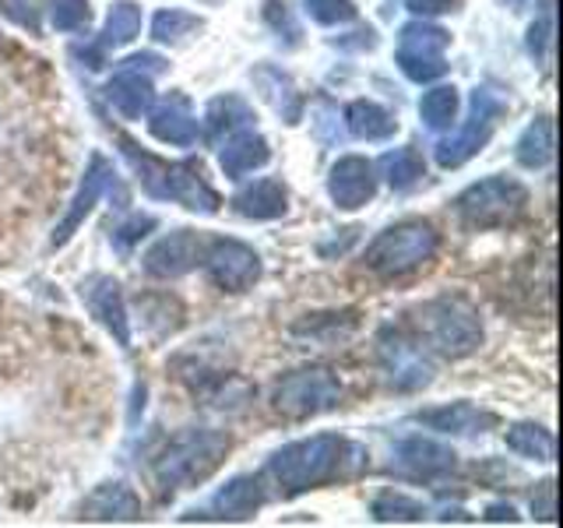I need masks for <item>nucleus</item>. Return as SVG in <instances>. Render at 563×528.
Returning a JSON list of instances; mask_svg holds the SVG:
<instances>
[{"mask_svg":"<svg viewBox=\"0 0 563 528\" xmlns=\"http://www.w3.org/2000/svg\"><path fill=\"white\" fill-rule=\"evenodd\" d=\"M137 32H141V8L134 4V0H117V4L110 8V14H106V29H102L99 46L102 50L128 46L137 40Z\"/></svg>","mask_w":563,"mask_h":528,"instance_id":"nucleus-28","label":"nucleus"},{"mask_svg":"<svg viewBox=\"0 0 563 528\" xmlns=\"http://www.w3.org/2000/svg\"><path fill=\"white\" fill-rule=\"evenodd\" d=\"M405 8L412 14H444L454 8V0H405Z\"/></svg>","mask_w":563,"mask_h":528,"instance_id":"nucleus-42","label":"nucleus"},{"mask_svg":"<svg viewBox=\"0 0 563 528\" xmlns=\"http://www.w3.org/2000/svg\"><path fill=\"white\" fill-rule=\"evenodd\" d=\"M201 264L208 278L225 293H243L261 278V257L243 240H208Z\"/></svg>","mask_w":563,"mask_h":528,"instance_id":"nucleus-10","label":"nucleus"},{"mask_svg":"<svg viewBox=\"0 0 563 528\" xmlns=\"http://www.w3.org/2000/svg\"><path fill=\"white\" fill-rule=\"evenodd\" d=\"M264 507V486L254 475H236L229 480L216 497H211L208 510H201V518H219V521H246L254 518Z\"/></svg>","mask_w":563,"mask_h":528,"instance_id":"nucleus-17","label":"nucleus"},{"mask_svg":"<svg viewBox=\"0 0 563 528\" xmlns=\"http://www.w3.org/2000/svg\"><path fill=\"white\" fill-rule=\"evenodd\" d=\"M457 216L472 229H504L515 226L528 208L525 184L510 180V176H486V180L472 184L457 194Z\"/></svg>","mask_w":563,"mask_h":528,"instance_id":"nucleus-6","label":"nucleus"},{"mask_svg":"<svg viewBox=\"0 0 563 528\" xmlns=\"http://www.w3.org/2000/svg\"><path fill=\"white\" fill-rule=\"evenodd\" d=\"M148 131L163 141V145L190 148L198 141V120L187 110L184 96H169L166 102H158L155 110H148Z\"/></svg>","mask_w":563,"mask_h":528,"instance_id":"nucleus-19","label":"nucleus"},{"mask_svg":"<svg viewBox=\"0 0 563 528\" xmlns=\"http://www.w3.org/2000/svg\"><path fill=\"white\" fill-rule=\"evenodd\" d=\"M229 433L222 430H187L173 437L166 451L155 458V483L166 493L205 483L229 454Z\"/></svg>","mask_w":563,"mask_h":528,"instance_id":"nucleus-4","label":"nucleus"},{"mask_svg":"<svg viewBox=\"0 0 563 528\" xmlns=\"http://www.w3.org/2000/svg\"><path fill=\"white\" fill-rule=\"evenodd\" d=\"M342 398V384L339 377L324 366H303L286 374L272 392V405L278 416L286 419H310L334 409Z\"/></svg>","mask_w":563,"mask_h":528,"instance_id":"nucleus-7","label":"nucleus"},{"mask_svg":"<svg viewBox=\"0 0 563 528\" xmlns=\"http://www.w3.org/2000/svg\"><path fill=\"white\" fill-rule=\"evenodd\" d=\"M264 70H268V78H272L275 85H268L264 78L254 75V81L261 85V92L275 102V110H278L282 117H286L289 123H296V120H299V110H303V99L296 96V88H292L289 75H282V70H275V67H264Z\"/></svg>","mask_w":563,"mask_h":528,"instance_id":"nucleus-33","label":"nucleus"},{"mask_svg":"<svg viewBox=\"0 0 563 528\" xmlns=\"http://www.w3.org/2000/svg\"><path fill=\"white\" fill-rule=\"evenodd\" d=\"M123 155H128V163L134 166L141 187H145L148 198L155 201H176L190 211H201V216H216L222 198L219 190L205 180V169L201 163H194V158H184V163H166V158H155L148 152H141L134 141L123 138Z\"/></svg>","mask_w":563,"mask_h":528,"instance_id":"nucleus-2","label":"nucleus"},{"mask_svg":"<svg viewBox=\"0 0 563 528\" xmlns=\"http://www.w3.org/2000/svg\"><path fill=\"white\" fill-rule=\"evenodd\" d=\"M457 106H462V99H457V88L454 85H437V88H430L427 96H422L419 117H422V123H427L430 131H448V128H454V120H457Z\"/></svg>","mask_w":563,"mask_h":528,"instance_id":"nucleus-30","label":"nucleus"},{"mask_svg":"<svg viewBox=\"0 0 563 528\" xmlns=\"http://www.w3.org/2000/svg\"><path fill=\"white\" fill-rule=\"evenodd\" d=\"M0 14L11 18L14 25H22L29 32H40L43 0H0Z\"/></svg>","mask_w":563,"mask_h":528,"instance_id":"nucleus-37","label":"nucleus"},{"mask_svg":"<svg viewBox=\"0 0 563 528\" xmlns=\"http://www.w3.org/2000/svg\"><path fill=\"white\" fill-rule=\"evenodd\" d=\"M369 515H374L377 521H422L427 504L416 501V497H405V493L387 490L374 504H369Z\"/></svg>","mask_w":563,"mask_h":528,"instance_id":"nucleus-32","label":"nucleus"},{"mask_svg":"<svg viewBox=\"0 0 563 528\" xmlns=\"http://www.w3.org/2000/svg\"><path fill=\"white\" fill-rule=\"evenodd\" d=\"M515 158L525 169H542L553 158V120L539 117L536 123H528L525 134L515 145Z\"/></svg>","mask_w":563,"mask_h":528,"instance_id":"nucleus-26","label":"nucleus"},{"mask_svg":"<svg viewBox=\"0 0 563 528\" xmlns=\"http://www.w3.org/2000/svg\"><path fill=\"white\" fill-rule=\"evenodd\" d=\"M81 518L85 521H137L141 518V501L131 486L123 483H102L81 501Z\"/></svg>","mask_w":563,"mask_h":528,"instance_id":"nucleus-20","label":"nucleus"},{"mask_svg":"<svg viewBox=\"0 0 563 528\" xmlns=\"http://www.w3.org/2000/svg\"><path fill=\"white\" fill-rule=\"evenodd\" d=\"M205 123H208V138L211 141H222L229 134L251 128V123H254V110H251V102H246L243 96L229 92V96H219V99L208 102Z\"/></svg>","mask_w":563,"mask_h":528,"instance_id":"nucleus-25","label":"nucleus"},{"mask_svg":"<svg viewBox=\"0 0 563 528\" xmlns=\"http://www.w3.org/2000/svg\"><path fill=\"white\" fill-rule=\"evenodd\" d=\"M303 8L317 25H345L356 18V4L352 0H307Z\"/></svg>","mask_w":563,"mask_h":528,"instance_id":"nucleus-35","label":"nucleus"},{"mask_svg":"<svg viewBox=\"0 0 563 528\" xmlns=\"http://www.w3.org/2000/svg\"><path fill=\"white\" fill-rule=\"evenodd\" d=\"M422 427H430L437 433H451V437H472V433H486L489 427H497V416L479 409L472 402H451L440 405V409H427L416 416Z\"/></svg>","mask_w":563,"mask_h":528,"instance_id":"nucleus-18","label":"nucleus"},{"mask_svg":"<svg viewBox=\"0 0 563 528\" xmlns=\"http://www.w3.org/2000/svg\"><path fill=\"white\" fill-rule=\"evenodd\" d=\"M233 208L240 211L243 219H257V222H272L282 219L289 211V190L275 176H261V180L246 184L236 198Z\"/></svg>","mask_w":563,"mask_h":528,"instance_id":"nucleus-21","label":"nucleus"},{"mask_svg":"<svg viewBox=\"0 0 563 528\" xmlns=\"http://www.w3.org/2000/svg\"><path fill=\"white\" fill-rule=\"evenodd\" d=\"M380 176L395 190H409L427 176V163H422V155L416 148H395L380 158Z\"/></svg>","mask_w":563,"mask_h":528,"instance_id":"nucleus-29","label":"nucleus"},{"mask_svg":"<svg viewBox=\"0 0 563 528\" xmlns=\"http://www.w3.org/2000/svg\"><path fill=\"white\" fill-rule=\"evenodd\" d=\"M81 299L88 314L113 334L117 345L128 349L131 345V321H128V307H123V293H120V282L110 275H92L81 282Z\"/></svg>","mask_w":563,"mask_h":528,"instance_id":"nucleus-14","label":"nucleus"},{"mask_svg":"<svg viewBox=\"0 0 563 528\" xmlns=\"http://www.w3.org/2000/svg\"><path fill=\"white\" fill-rule=\"evenodd\" d=\"M507 110V102L493 92V88H475L472 92V113L468 123L454 138H444L437 145V163L444 169H457L465 166L472 155H479L486 148V141L493 138V128H497V117Z\"/></svg>","mask_w":563,"mask_h":528,"instance_id":"nucleus-9","label":"nucleus"},{"mask_svg":"<svg viewBox=\"0 0 563 528\" xmlns=\"http://www.w3.org/2000/svg\"><path fill=\"white\" fill-rule=\"evenodd\" d=\"M409 324L416 331V342L444 360H465L483 345V321L465 299L440 296L422 307H412Z\"/></svg>","mask_w":563,"mask_h":528,"instance_id":"nucleus-3","label":"nucleus"},{"mask_svg":"<svg viewBox=\"0 0 563 528\" xmlns=\"http://www.w3.org/2000/svg\"><path fill=\"white\" fill-rule=\"evenodd\" d=\"M448 46L451 35L430 25V22H409L398 32V50H395V64L409 81H433L448 70Z\"/></svg>","mask_w":563,"mask_h":528,"instance_id":"nucleus-8","label":"nucleus"},{"mask_svg":"<svg viewBox=\"0 0 563 528\" xmlns=\"http://www.w3.org/2000/svg\"><path fill=\"white\" fill-rule=\"evenodd\" d=\"M486 521H518V510L510 504H489L486 507Z\"/></svg>","mask_w":563,"mask_h":528,"instance_id":"nucleus-43","label":"nucleus"},{"mask_svg":"<svg viewBox=\"0 0 563 528\" xmlns=\"http://www.w3.org/2000/svg\"><path fill=\"white\" fill-rule=\"evenodd\" d=\"M92 18L88 0H49V22L57 32H81Z\"/></svg>","mask_w":563,"mask_h":528,"instance_id":"nucleus-34","label":"nucleus"},{"mask_svg":"<svg viewBox=\"0 0 563 528\" xmlns=\"http://www.w3.org/2000/svg\"><path fill=\"white\" fill-rule=\"evenodd\" d=\"M553 497H556V486H553V480L539 483V493H532V510L539 515V521H545V525H553V515H556V504H553Z\"/></svg>","mask_w":563,"mask_h":528,"instance_id":"nucleus-40","label":"nucleus"},{"mask_svg":"<svg viewBox=\"0 0 563 528\" xmlns=\"http://www.w3.org/2000/svg\"><path fill=\"white\" fill-rule=\"evenodd\" d=\"M201 29H205L201 18L190 14V11H180V8H166V11H158L152 18V35H155L158 43H169V46L184 43L187 35L201 32Z\"/></svg>","mask_w":563,"mask_h":528,"instance_id":"nucleus-31","label":"nucleus"},{"mask_svg":"<svg viewBox=\"0 0 563 528\" xmlns=\"http://www.w3.org/2000/svg\"><path fill=\"white\" fill-rule=\"evenodd\" d=\"M345 128L352 138H363V141H384L398 131V120L384 110L380 102L374 99H356L345 106Z\"/></svg>","mask_w":563,"mask_h":528,"instance_id":"nucleus-24","label":"nucleus"},{"mask_svg":"<svg viewBox=\"0 0 563 528\" xmlns=\"http://www.w3.org/2000/svg\"><path fill=\"white\" fill-rule=\"evenodd\" d=\"M268 158H272L268 141H264L257 131L243 128V131L225 138V145L219 152V166H222V173L229 176V180H240V176L261 169L264 163H268Z\"/></svg>","mask_w":563,"mask_h":528,"instance_id":"nucleus-22","label":"nucleus"},{"mask_svg":"<svg viewBox=\"0 0 563 528\" xmlns=\"http://www.w3.org/2000/svg\"><path fill=\"white\" fill-rule=\"evenodd\" d=\"M113 184V166L106 163V158L96 152L92 158H88V169H85V176H81V184H78V190H75V198H70V205H67V211H64V219L57 222V229H53V246H64L70 237L78 233L81 229V222L92 216V208L99 205V198L106 194V187Z\"/></svg>","mask_w":563,"mask_h":528,"instance_id":"nucleus-11","label":"nucleus"},{"mask_svg":"<svg viewBox=\"0 0 563 528\" xmlns=\"http://www.w3.org/2000/svg\"><path fill=\"white\" fill-rule=\"evenodd\" d=\"M106 99H110V106L123 120H141L152 110V99H155L152 78L141 75V70L120 67V75L106 85Z\"/></svg>","mask_w":563,"mask_h":528,"instance_id":"nucleus-23","label":"nucleus"},{"mask_svg":"<svg viewBox=\"0 0 563 528\" xmlns=\"http://www.w3.org/2000/svg\"><path fill=\"white\" fill-rule=\"evenodd\" d=\"M457 458L448 444H440L433 437H405L401 444L395 448V462L391 469L405 480H416V483H430L440 480V475L454 472Z\"/></svg>","mask_w":563,"mask_h":528,"instance_id":"nucleus-12","label":"nucleus"},{"mask_svg":"<svg viewBox=\"0 0 563 528\" xmlns=\"http://www.w3.org/2000/svg\"><path fill=\"white\" fill-rule=\"evenodd\" d=\"M528 50H532V57L550 70L553 64V18L545 14L542 22L532 25V32H528Z\"/></svg>","mask_w":563,"mask_h":528,"instance_id":"nucleus-38","label":"nucleus"},{"mask_svg":"<svg viewBox=\"0 0 563 528\" xmlns=\"http://www.w3.org/2000/svg\"><path fill=\"white\" fill-rule=\"evenodd\" d=\"M148 229H155V219L152 216H134L131 222H123L117 233H113V243H117V251H131V246L141 240V237H148Z\"/></svg>","mask_w":563,"mask_h":528,"instance_id":"nucleus-39","label":"nucleus"},{"mask_svg":"<svg viewBox=\"0 0 563 528\" xmlns=\"http://www.w3.org/2000/svg\"><path fill=\"white\" fill-rule=\"evenodd\" d=\"M264 22L272 25V32L278 35V40L286 35L289 46L299 43V25H296V18H292L289 0H268V4H264Z\"/></svg>","mask_w":563,"mask_h":528,"instance_id":"nucleus-36","label":"nucleus"},{"mask_svg":"<svg viewBox=\"0 0 563 528\" xmlns=\"http://www.w3.org/2000/svg\"><path fill=\"white\" fill-rule=\"evenodd\" d=\"M380 360L398 392H416V387H427L433 381V366L419 352V342H409L398 331L380 334Z\"/></svg>","mask_w":563,"mask_h":528,"instance_id":"nucleus-16","label":"nucleus"},{"mask_svg":"<svg viewBox=\"0 0 563 528\" xmlns=\"http://www.w3.org/2000/svg\"><path fill=\"white\" fill-rule=\"evenodd\" d=\"M205 246H208V240L194 233V229H176V233L148 246L145 272L152 278H180L190 268H198L205 257Z\"/></svg>","mask_w":563,"mask_h":528,"instance_id":"nucleus-13","label":"nucleus"},{"mask_svg":"<svg viewBox=\"0 0 563 528\" xmlns=\"http://www.w3.org/2000/svg\"><path fill=\"white\" fill-rule=\"evenodd\" d=\"M328 194L342 211H356L377 194V169L363 155H342L328 173Z\"/></svg>","mask_w":563,"mask_h":528,"instance_id":"nucleus-15","label":"nucleus"},{"mask_svg":"<svg viewBox=\"0 0 563 528\" xmlns=\"http://www.w3.org/2000/svg\"><path fill=\"white\" fill-rule=\"evenodd\" d=\"M363 451L349 444L339 433H317L307 440H292V444L278 448L268 458V475L282 490V497H299V493L328 486L334 480L349 475V465H356Z\"/></svg>","mask_w":563,"mask_h":528,"instance_id":"nucleus-1","label":"nucleus"},{"mask_svg":"<svg viewBox=\"0 0 563 528\" xmlns=\"http://www.w3.org/2000/svg\"><path fill=\"white\" fill-rule=\"evenodd\" d=\"M440 251V233L422 219H405L398 226H387L384 233H377L366 246V268L377 272L384 278L409 275L422 264H430Z\"/></svg>","mask_w":563,"mask_h":528,"instance_id":"nucleus-5","label":"nucleus"},{"mask_svg":"<svg viewBox=\"0 0 563 528\" xmlns=\"http://www.w3.org/2000/svg\"><path fill=\"white\" fill-rule=\"evenodd\" d=\"M507 448L521 458H532V462H553L556 458V440L539 422H515L507 430Z\"/></svg>","mask_w":563,"mask_h":528,"instance_id":"nucleus-27","label":"nucleus"},{"mask_svg":"<svg viewBox=\"0 0 563 528\" xmlns=\"http://www.w3.org/2000/svg\"><path fill=\"white\" fill-rule=\"evenodd\" d=\"M123 67H131V70H141V75H163L166 70V61L158 57V53H134V57L123 61Z\"/></svg>","mask_w":563,"mask_h":528,"instance_id":"nucleus-41","label":"nucleus"}]
</instances>
